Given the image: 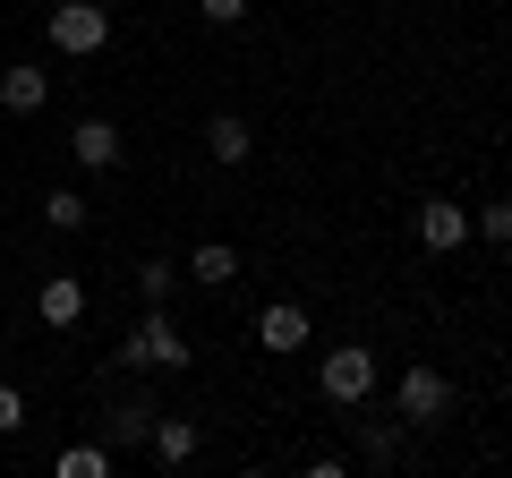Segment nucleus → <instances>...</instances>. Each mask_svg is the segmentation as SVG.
<instances>
[{"instance_id": "20", "label": "nucleus", "mask_w": 512, "mask_h": 478, "mask_svg": "<svg viewBox=\"0 0 512 478\" xmlns=\"http://www.w3.org/2000/svg\"><path fill=\"white\" fill-rule=\"evenodd\" d=\"M18 427H26V393L0 385V436H18Z\"/></svg>"}, {"instance_id": "14", "label": "nucleus", "mask_w": 512, "mask_h": 478, "mask_svg": "<svg viewBox=\"0 0 512 478\" xmlns=\"http://www.w3.org/2000/svg\"><path fill=\"white\" fill-rule=\"evenodd\" d=\"M52 470H60V478H111V444H69Z\"/></svg>"}, {"instance_id": "8", "label": "nucleus", "mask_w": 512, "mask_h": 478, "mask_svg": "<svg viewBox=\"0 0 512 478\" xmlns=\"http://www.w3.org/2000/svg\"><path fill=\"white\" fill-rule=\"evenodd\" d=\"M308 308H299V299H274V308H265V316H256V342H265V350H308Z\"/></svg>"}, {"instance_id": "2", "label": "nucleus", "mask_w": 512, "mask_h": 478, "mask_svg": "<svg viewBox=\"0 0 512 478\" xmlns=\"http://www.w3.org/2000/svg\"><path fill=\"white\" fill-rule=\"evenodd\" d=\"M43 35H52V52L94 60V52L111 43V9H94V0H60L52 18H43Z\"/></svg>"}, {"instance_id": "16", "label": "nucleus", "mask_w": 512, "mask_h": 478, "mask_svg": "<svg viewBox=\"0 0 512 478\" xmlns=\"http://www.w3.org/2000/svg\"><path fill=\"white\" fill-rule=\"evenodd\" d=\"M43 222H52V231H86V197H77V188H52V197H43Z\"/></svg>"}, {"instance_id": "15", "label": "nucleus", "mask_w": 512, "mask_h": 478, "mask_svg": "<svg viewBox=\"0 0 512 478\" xmlns=\"http://www.w3.org/2000/svg\"><path fill=\"white\" fill-rule=\"evenodd\" d=\"M137 291H146V308H163V299L180 291V265H163V257H146V265H137Z\"/></svg>"}, {"instance_id": "6", "label": "nucleus", "mask_w": 512, "mask_h": 478, "mask_svg": "<svg viewBox=\"0 0 512 478\" xmlns=\"http://www.w3.org/2000/svg\"><path fill=\"white\" fill-rule=\"evenodd\" d=\"M154 419H163L154 402H137V393H120V402L103 410V444H111V453H137V444H154Z\"/></svg>"}, {"instance_id": "11", "label": "nucleus", "mask_w": 512, "mask_h": 478, "mask_svg": "<svg viewBox=\"0 0 512 478\" xmlns=\"http://www.w3.org/2000/svg\"><path fill=\"white\" fill-rule=\"evenodd\" d=\"M205 146H214V163H248V154H256V129L239 120V111H214V129H205Z\"/></svg>"}, {"instance_id": "12", "label": "nucleus", "mask_w": 512, "mask_h": 478, "mask_svg": "<svg viewBox=\"0 0 512 478\" xmlns=\"http://www.w3.org/2000/svg\"><path fill=\"white\" fill-rule=\"evenodd\" d=\"M154 461H163V470H188V461H197V427L188 419H154V444H146Z\"/></svg>"}, {"instance_id": "7", "label": "nucleus", "mask_w": 512, "mask_h": 478, "mask_svg": "<svg viewBox=\"0 0 512 478\" xmlns=\"http://www.w3.org/2000/svg\"><path fill=\"white\" fill-rule=\"evenodd\" d=\"M35 316H43L52 333H69L77 316H86V282H77V274H43V291H35Z\"/></svg>"}, {"instance_id": "19", "label": "nucleus", "mask_w": 512, "mask_h": 478, "mask_svg": "<svg viewBox=\"0 0 512 478\" xmlns=\"http://www.w3.org/2000/svg\"><path fill=\"white\" fill-rule=\"evenodd\" d=\"M197 18L205 26H239V18H248V0H197Z\"/></svg>"}, {"instance_id": "17", "label": "nucleus", "mask_w": 512, "mask_h": 478, "mask_svg": "<svg viewBox=\"0 0 512 478\" xmlns=\"http://www.w3.org/2000/svg\"><path fill=\"white\" fill-rule=\"evenodd\" d=\"M470 231L487 239V248H504V239H512V197H495V205H478V214H470Z\"/></svg>"}, {"instance_id": "1", "label": "nucleus", "mask_w": 512, "mask_h": 478, "mask_svg": "<svg viewBox=\"0 0 512 478\" xmlns=\"http://www.w3.org/2000/svg\"><path fill=\"white\" fill-rule=\"evenodd\" d=\"M316 393H325L333 410H367V393H376V350H325V368H316Z\"/></svg>"}, {"instance_id": "4", "label": "nucleus", "mask_w": 512, "mask_h": 478, "mask_svg": "<svg viewBox=\"0 0 512 478\" xmlns=\"http://www.w3.org/2000/svg\"><path fill=\"white\" fill-rule=\"evenodd\" d=\"M120 368H188V342H180V325H171V316L163 308H154L146 316V325H137V333H128V342H120Z\"/></svg>"}, {"instance_id": "10", "label": "nucleus", "mask_w": 512, "mask_h": 478, "mask_svg": "<svg viewBox=\"0 0 512 478\" xmlns=\"http://www.w3.org/2000/svg\"><path fill=\"white\" fill-rule=\"evenodd\" d=\"M69 154H77L86 171H111V163H120V129H111V120H77V129H69Z\"/></svg>"}, {"instance_id": "13", "label": "nucleus", "mask_w": 512, "mask_h": 478, "mask_svg": "<svg viewBox=\"0 0 512 478\" xmlns=\"http://www.w3.org/2000/svg\"><path fill=\"white\" fill-rule=\"evenodd\" d=\"M188 274H197V282H214V291H231V282H239V257L222 248V239H205L197 257H188Z\"/></svg>"}, {"instance_id": "18", "label": "nucleus", "mask_w": 512, "mask_h": 478, "mask_svg": "<svg viewBox=\"0 0 512 478\" xmlns=\"http://www.w3.org/2000/svg\"><path fill=\"white\" fill-rule=\"evenodd\" d=\"M359 453H367V461H376V470H384V461L402 453V436H393V427H367V436H359Z\"/></svg>"}, {"instance_id": "5", "label": "nucleus", "mask_w": 512, "mask_h": 478, "mask_svg": "<svg viewBox=\"0 0 512 478\" xmlns=\"http://www.w3.org/2000/svg\"><path fill=\"white\" fill-rule=\"evenodd\" d=\"M410 231H419V248H427V257H453L461 239H470V205H453V197H427L419 214H410Z\"/></svg>"}, {"instance_id": "3", "label": "nucleus", "mask_w": 512, "mask_h": 478, "mask_svg": "<svg viewBox=\"0 0 512 478\" xmlns=\"http://www.w3.org/2000/svg\"><path fill=\"white\" fill-rule=\"evenodd\" d=\"M393 410H402V427H436L444 410H453V385H444V376L419 359V368L393 376Z\"/></svg>"}, {"instance_id": "9", "label": "nucleus", "mask_w": 512, "mask_h": 478, "mask_svg": "<svg viewBox=\"0 0 512 478\" xmlns=\"http://www.w3.org/2000/svg\"><path fill=\"white\" fill-rule=\"evenodd\" d=\"M43 103H52V77H43L35 60L0 69V111H18V120H26V111H43Z\"/></svg>"}]
</instances>
